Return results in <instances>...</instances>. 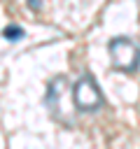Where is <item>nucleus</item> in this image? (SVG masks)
Returning a JSON list of instances; mask_svg holds the SVG:
<instances>
[{"label": "nucleus", "mask_w": 140, "mask_h": 149, "mask_svg": "<svg viewBox=\"0 0 140 149\" xmlns=\"http://www.w3.org/2000/svg\"><path fill=\"white\" fill-rule=\"evenodd\" d=\"M28 5H30V9H40L42 7V0H28Z\"/></svg>", "instance_id": "obj_4"}, {"label": "nucleus", "mask_w": 140, "mask_h": 149, "mask_svg": "<svg viewBox=\"0 0 140 149\" xmlns=\"http://www.w3.org/2000/svg\"><path fill=\"white\" fill-rule=\"evenodd\" d=\"M72 100L75 107L79 112H96L98 107H103V93L100 86L96 84V79L91 74H82L72 88Z\"/></svg>", "instance_id": "obj_2"}, {"label": "nucleus", "mask_w": 140, "mask_h": 149, "mask_svg": "<svg viewBox=\"0 0 140 149\" xmlns=\"http://www.w3.org/2000/svg\"><path fill=\"white\" fill-rule=\"evenodd\" d=\"M110 61H112V68L119 70V72H135L140 68V47L128 40V37H114L110 42Z\"/></svg>", "instance_id": "obj_1"}, {"label": "nucleus", "mask_w": 140, "mask_h": 149, "mask_svg": "<svg viewBox=\"0 0 140 149\" xmlns=\"http://www.w3.org/2000/svg\"><path fill=\"white\" fill-rule=\"evenodd\" d=\"M5 37H7V40H19V37H23V28L9 26V28H5Z\"/></svg>", "instance_id": "obj_3"}]
</instances>
